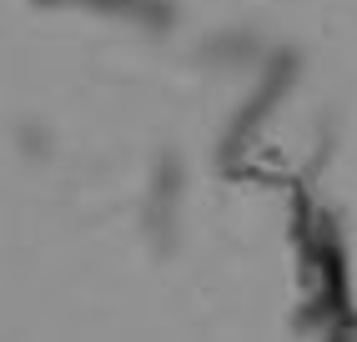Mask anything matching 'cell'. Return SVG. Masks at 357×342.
<instances>
[{"instance_id": "cell-1", "label": "cell", "mask_w": 357, "mask_h": 342, "mask_svg": "<svg viewBox=\"0 0 357 342\" xmlns=\"http://www.w3.org/2000/svg\"><path fill=\"white\" fill-rule=\"evenodd\" d=\"M56 6H76V0H56ZM86 10H106V15H131L146 26H166V0H81Z\"/></svg>"}]
</instances>
